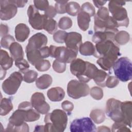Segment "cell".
I'll return each instance as SVG.
<instances>
[{"instance_id":"cell-23","label":"cell","mask_w":132,"mask_h":132,"mask_svg":"<svg viewBox=\"0 0 132 132\" xmlns=\"http://www.w3.org/2000/svg\"><path fill=\"white\" fill-rule=\"evenodd\" d=\"M115 32L111 31H96L95 32L92 36V41L95 44L106 41L111 40L114 41Z\"/></svg>"},{"instance_id":"cell-54","label":"cell","mask_w":132,"mask_h":132,"mask_svg":"<svg viewBox=\"0 0 132 132\" xmlns=\"http://www.w3.org/2000/svg\"><path fill=\"white\" fill-rule=\"evenodd\" d=\"M106 2H107L105 1H93V3L95 7L98 8L102 7L105 4Z\"/></svg>"},{"instance_id":"cell-40","label":"cell","mask_w":132,"mask_h":132,"mask_svg":"<svg viewBox=\"0 0 132 132\" xmlns=\"http://www.w3.org/2000/svg\"><path fill=\"white\" fill-rule=\"evenodd\" d=\"M15 65L19 69L20 72L23 73H24L26 71L28 70L30 67L28 62L24 59L15 61Z\"/></svg>"},{"instance_id":"cell-34","label":"cell","mask_w":132,"mask_h":132,"mask_svg":"<svg viewBox=\"0 0 132 132\" xmlns=\"http://www.w3.org/2000/svg\"><path fill=\"white\" fill-rule=\"evenodd\" d=\"M58 24L57 22L53 19H47L45 21L43 29L46 30L48 34H53L55 33L57 29Z\"/></svg>"},{"instance_id":"cell-19","label":"cell","mask_w":132,"mask_h":132,"mask_svg":"<svg viewBox=\"0 0 132 132\" xmlns=\"http://www.w3.org/2000/svg\"><path fill=\"white\" fill-rule=\"evenodd\" d=\"M121 110L122 115V122L130 128L131 127L132 102L125 101L121 103Z\"/></svg>"},{"instance_id":"cell-43","label":"cell","mask_w":132,"mask_h":132,"mask_svg":"<svg viewBox=\"0 0 132 132\" xmlns=\"http://www.w3.org/2000/svg\"><path fill=\"white\" fill-rule=\"evenodd\" d=\"M112 131H131L122 122H115L112 126Z\"/></svg>"},{"instance_id":"cell-15","label":"cell","mask_w":132,"mask_h":132,"mask_svg":"<svg viewBox=\"0 0 132 132\" xmlns=\"http://www.w3.org/2000/svg\"><path fill=\"white\" fill-rule=\"evenodd\" d=\"M30 103L34 109L41 114H47L50 110V106L45 101L44 95L42 93H34L31 97Z\"/></svg>"},{"instance_id":"cell-2","label":"cell","mask_w":132,"mask_h":132,"mask_svg":"<svg viewBox=\"0 0 132 132\" xmlns=\"http://www.w3.org/2000/svg\"><path fill=\"white\" fill-rule=\"evenodd\" d=\"M44 131L62 132L67 125L68 117L64 111L55 109L52 112L47 113L44 117Z\"/></svg>"},{"instance_id":"cell-28","label":"cell","mask_w":132,"mask_h":132,"mask_svg":"<svg viewBox=\"0 0 132 132\" xmlns=\"http://www.w3.org/2000/svg\"><path fill=\"white\" fill-rule=\"evenodd\" d=\"M79 53L84 56L93 55L95 52V46L90 41L82 43L79 48Z\"/></svg>"},{"instance_id":"cell-27","label":"cell","mask_w":132,"mask_h":132,"mask_svg":"<svg viewBox=\"0 0 132 132\" xmlns=\"http://www.w3.org/2000/svg\"><path fill=\"white\" fill-rule=\"evenodd\" d=\"M109 76V74L105 71L102 70L97 69L93 77V80L99 86L102 87H105V82Z\"/></svg>"},{"instance_id":"cell-55","label":"cell","mask_w":132,"mask_h":132,"mask_svg":"<svg viewBox=\"0 0 132 132\" xmlns=\"http://www.w3.org/2000/svg\"><path fill=\"white\" fill-rule=\"evenodd\" d=\"M97 131H110V129L109 127L105 126H101L98 127L97 128Z\"/></svg>"},{"instance_id":"cell-17","label":"cell","mask_w":132,"mask_h":132,"mask_svg":"<svg viewBox=\"0 0 132 132\" xmlns=\"http://www.w3.org/2000/svg\"><path fill=\"white\" fill-rule=\"evenodd\" d=\"M47 43V37L41 32H38L31 36L28 40L25 52L32 50H39L45 46Z\"/></svg>"},{"instance_id":"cell-22","label":"cell","mask_w":132,"mask_h":132,"mask_svg":"<svg viewBox=\"0 0 132 132\" xmlns=\"http://www.w3.org/2000/svg\"><path fill=\"white\" fill-rule=\"evenodd\" d=\"M91 21V16L87 13L80 10L77 14V23L80 29L85 31L89 27V23Z\"/></svg>"},{"instance_id":"cell-3","label":"cell","mask_w":132,"mask_h":132,"mask_svg":"<svg viewBox=\"0 0 132 132\" xmlns=\"http://www.w3.org/2000/svg\"><path fill=\"white\" fill-rule=\"evenodd\" d=\"M126 2L122 1H111L108 4L109 11L112 14V17L117 22L118 27L120 26L128 27L129 18L126 9L123 7Z\"/></svg>"},{"instance_id":"cell-20","label":"cell","mask_w":132,"mask_h":132,"mask_svg":"<svg viewBox=\"0 0 132 132\" xmlns=\"http://www.w3.org/2000/svg\"><path fill=\"white\" fill-rule=\"evenodd\" d=\"M15 37L19 42H23L28 37L30 33L29 28L24 23H19L15 27Z\"/></svg>"},{"instance_id":"cell-25","label":"cell","mask_w":132,"mask_h":132,"mask_svg":"<svg viewBox=\"0 0 132 132\" xmlns=\"http://www.w3.org/2000/svg\"><path fill=\"white\" fill-rule=\"evenodd\" d=\"M13 61V58L10 57L8 53L6 51L1 50L0 64L1 68L5 70L10 69L12 66Z\"/></svg>"},{"instance_id":"cell-29","label":"cell","mask_w":132,"mask_h":132,"mask_svg":"<svg viewBox=\"0 0 132 132\" xmlns=\"http://www.w3.org/2000/svg\"><path fill=\"white\" fill-rule=\"evenodd\" d=\"M13 109V105L10 98H2L1 100L0 114L5 116Z\"/></svg>"},{"instance_id":"cell-35","label":"cell","mask_w":132,"mask_h":132,"mask_svg":"<svg viewBox=\"0 0 132 132\" xmlns=\"http://www.w3.org/2000/svg\"><path fill=\"white\" fill-rule=\"evenodd\" d=\"M38 76V73L34 70H27L24 73L23 80L27 83H32L35 81Z\"/></svg>"},{"instance_id":"cell-37","label":"cell","mask_w":132,"mask_h":132,"mask_svg":"<svg viewBox=\"0 0 132 132\" xmlns=\"http://www.w3.org/2000/svg\"><path fill=\"white\" fill-rule=\"evenodd\" d=\"M91 96L96 100H101L104 95L103 90L98 87H93L90 90Z\"/></svg>"},{"instance_id":"cell-14","label":"cell","mask_w":132,"mask_h":132,"mask_svg":"<svg viewBox=\"0 0 132 132\" xmlns=\"http://www.w3.org/2000/svg\"><path fill=\"white\" fill-rule=\"evenodd\" d=\"M0 6V18L2 20H9L17 13V6L13 0H1Z\"/></svg>"},{"instance_id":"cell-5","label":"cell","mask_w":132,"mask_h":132,"mask_svg":"<svg viewBox=\"0 0 132 132\" xmlns=\"http://www.w3.org/2000/svg\"><path fill=\"white\" fill-rule=\"evenodd\" d=\"M70 69L71 73L80 81L86 83L91 80V68L89 62L79 58L75 59L71 62Z\"/></svg>"},{"instance_id":"cell-21","label":"cell","mask_w":132,"mask_h":132,"mask_svg":"<svg viewBox=\"0 0 132 132\" xmlns=\"http://www.w3.org/2000/svg\"><path fill=\"white\" fill-rule=\"evenodd\" d=\"M47 95L52 102H60L64 97L65 92L62 88L56 87L50 89L47 92Z\"/></svg>"},{"instance_id":"cell-32","label":"cell","mask_w":132,"mask_h":132,"mask_svg":"<svg viewBox=\"0 0 132 132\" xmlns=\"http://www.w3.org/2000/svg\"><path fill=\"white\" fill-rule=\"evenodd\" d=\"M26 53L28 61L34 66L40 61L44 59L41 57V55L39 52V50L30 51Z\"/></svg>"},{"instance_id":"cell-36","label":"cell","mask_w":132,"mask_h":132,"mask_svg":"<svg viewBox=\"0 0 132 132\" xmlns=\"http://www.w3.org/2000/svg\"><path fill=\"white\" fill-rule=\"evenodd\" d=\"M58 26L60 29H68L72 26V21L69 17L63 16L60 19Z\"/></svg>"},{"instance_id":"cell-11","label":"cell","mask_w":132,"mask_h":132,"mask_svg":"<svg viewBox=\"0 0 132 132\" xmlns=\"http://www.w3.org/2000/svg\"><path fill=\"white\" fill-rule=\"evenodd\" d=\"M118 24L111 16L106 20L99 19L96 15L94 17V30L96 31H111L118 32Z\"/></svg>"},{"instance_id":"cell-52","label":"cell","mask_w":132,"mask_h":132,"mask_svg":"<svg viewBox=\"0 0 132 132\" xmlns=\"http://www.w3.org/2000/svg\"><path fill=\"white\" fill-rule=\"evenodd\" d=\"M9 32V27L6 24H1V29H0V36L3 37L7 35Z\"/></svg>"},{"instance_id":"cell-24","label":"cell","mask_w":132,"mask_h":132,"mask_svg":"<svg viewBox=\"0 0 132 132\" xmlns=\"http://www.w3.org/2000/svg\"><path fill=\"white\" fill-rule=\"evenodd\" d=\"M9 49L11 56L14 61L23 59L24 52L23 48L19 43L14 42L11 44Z\"/></svg>"},{"instance_id":"cell-7","label":"cell","mask_w":132,"mask_h":132,"mask_svg":"<svg viewBox=\"0 0 132 132\" xmlns=\"http://www.w3.org/2000/svg\"><path fill=\"white\" fill-rule=\"evenodd\" d=\"M90 92L89 86L83 82L73 79L70 80L67 86V93L69 97L78 99L87 96Z\"/></svg>"},{"instance_id":"cell-31","label":"cell","mask_w":132,"mask_h":132,"mask_svg":"<svg viewBox=\"0 0 132 132\" xmlns=\"http://www.w3.org/2000/svg\"><path fill=\"white\" fill-rule=\"evenodd\" d=\"M90 117L96 124H101L105 120L104 112L100 109L92 110L90 113Z\"/></svg>"},{"instance_id":"cell-33","label":"cell","mask_w":132,"mask_h":132,"mask_svg":"<svg viewBox=\"0 0 132 132\" xmlns=\"http://www.w3.org/2000/svg\"><path fill=\"white\" fill-rule=\"evenodd\" d=\"M79 4L76 2H68L65 6V12L72 16H75L80 11Z\"/></svg>"},{"instance_id":"cell-13","label":"cell","mask_w":132,"mask_h":132,"mask_svg":"<svg viewBox=\"0 0 132 132\" xmlns=\"http://www.w3.org/2000/svg\"><path fill=\"white\" fill-rule=\"evenodd\" d=\"M120 47L113 40H107L97 43L95 45V52L93 56L96 58H101L109 53Z\"/></svg>"},{"instance_id":"cell-6","label":"cell","mask_w":132,"mask_h":132,"mask_svg":"<svg viewBox=\"0 0 132 132\" xmlns=\"http://www.w3.org/2000/svg\"><path fill=\"white\" fill-rule=\"evenodd\" d=\"M50 56L64 63H70L76 59L77 52L65 46H50Z\"/></svg>"},{"instance_id":"cell-51","label":"cell","mask_w":132,"mask_h":132,"mask_svg":"<svg viewBox=\"0 0 132 132\" xmlns=\"http://www.w3.org/2000/svg\"><path fill=\"white\" fill-rule=\"evenodd\" d=\"M40 53L41 55V57L43 59L47 58L48 57L50 56V47L45 46L39 50Z\"/></svg>"},{"instance_id":"cell-48","label":"cell","mask_w":132,"mask_h":132,"mask_svg":"<svg viewBox=\"0 0 132 132\" xmlns=\"http://www.w3.org/2000/svg\"><path fill=\"white\" fill-rule=\"evenodd\" d=\"M34 3L35 7L41 11H45L49 6L48 2L46 0L34 1Z\"/></svg>"},{"instance_id":"cell-39","label":"cell","mask_w":132,"mask_h":132,"mask_svg":"<svg viewBox=\"0 0 132 132\" xmlns=\"http://www.w3.org/2000/svg\"><path fill=\"white\" fill-rule=\"evenodd\" d=\"M80 10L87 13L91 17L95 15V8L89 2H86L84 3L80 8Z\"/></svg>"},{"instance_id":"cell-44","label":"cell","mask_w":132,"mask_h":132,"mask_svg":"<svg viewBox=\"0 0 132 132\" xmlns=\"http://www.w3.org/2000/svg\"><path fill=\"white\" fill-rule=\"evenodd\" d=\"M67 32L62 30H58L53 35L54 40L58 43H63L64 42L65 38L67 35Z\"/></svg>"},{"instance_id":"cell-49","label":"cell","mask_w":132,"mask_h":132,"mask_svg":"<svg viewBox=\"0 0 132 132\" xmlns=\"http://www.w3.org/2000/svg\"><path fill=\"white\" fill-rule=\"evenodd\" d=\"M61 107L69 115H70L73 110L74 105L72 102L69 101H64L61 103Z\"/></svg>"},{"instance_id":"cell-12","label":"cell","mask_w":132,"mask_h":132,"mask_svg":"<svg viewBox=\"0 0 132 132\" xmlns=\"http://www.w3.org/2000/svg\"><path fill=\"white\" fill-rule=\"evenodd\" d=\"M121 102L111 98L108 100L106 105V114L114 122H122V115L121 110Z\"/></svg>"},{"instance_id":"cell-16","label":"cell","mask_w":132,"mask_h":132,"mask_svg":"<svg viewBox=\"0 0 132 132\" xmlns=\"http://www.w3.org/2000/svg\"><path fill=\"white\" fill-rule=\"evenodd\" d=\"M120 50V48L114 50L107 55L99 58L96 61L97 64L102 69L109 71L110 73V70L113 67V64L118 59V57L121 55Z\"/></svg>"},{"instance_id":"cell-30","label":"cell","mask_w":132,"mask_h":132,"mask_svg":"<svg viewBox=\"0 0 132 132\" xmlns=\"http://www.w3.org/2000/svg\"><path fill=\"white\" fill-rule=\"evenodd\" d=\"M130 40V36L128 32L121 30L116 34L114 37V42L119 45H124Z\"/></svg>"},{"instance_id":"cell-18","label":"cell","mask_w":132,"mask_h":132,"mask_svg":"<svg viewBox=\"0 0 132 132\" xmlns=\"http://www.w3.org/2000/svg\"><path fill=\"white\" fill-rule=\"evenodd\" d=\"M64 43L67 47L78 52L82 44V36L81 34L77 32H68Z\"/></svg>"},{"instance_id":"cell-8","label":"cell","mask_w":132,"mask_h":132,"mask_svg":"<svg viewBox=\"0 0 132 132\" xmlns=\"http://www.w3.org/2000/svg\"><path fill=\"white\" fill-rule=\"evenodd\" d=\"M23 77L20 72H14L5 80L2 85L4 92L8 95H13L19 88Z\"/></svg>"},{"instance_id":"cell-50","label":"cell","mask_w":132,"mask_h":132,"mask_svg":"<svg viewBox=\"0 0 132 132\" xmlns=\"http://www.w3.org/2000/svg\"><path fill=\"white\" fill-rule=\"evenodd\" d=\"M57 14V12L55 7L53 6H49L44 11V15L47 19H52L55 17Z\"/></svg>"},{"instance_id":"cell-26","label":"cell","mask_w":132,"mask_h":132,"mask_svg":"<svg viewBox=\"0 0 132 132\" xmlns=\"http://www.w3.org/2000/svg\"><path fill=\"white\" fill-rule=\"evenodd\" d=\"M53 81L51 75L45 74H43L36 79V85L40 89H46L51 86Z\"/></svg>"},{"instance_id":"cell-46","label":"cell","mask_w":132,"mask_h":132,"mask_svg":"<svg viewBox=\"0 0 132 132\" xmlns=\"http://www.w3.org/2000/svg\"><path fill=\"white\" fill-rule=\"evenodd\" d=\"M95 15L99 19L103 20H106L109 16V10L106 7H102L98 9L97 13Z\"/></svg>"},{"instance_id":"cell-45","label":"cell","mask_w":132,"mask_h":132,"mask_svg":"<svg viewBox=\"0 0 132 132\" xmlns=\"http://www.w3.org/2000/svg\"><path fill=\"white\" fill-rule=\"evenodd\" d=\"M55 8L57 13L63 14L65 13V6L68 3V1H56Z\"/></svg>"},{"instance_id":"cell-9","label":"cell","mask_w":132,"mask_h":132,"mask_svg":"<svg viewBox=\"0 0 132 132\" xmlns=\"http://www.w3.org/2000/svg\"><path fill=\"white\" fill-rule=\"evenodd\" d=\"M28 22L31 26L36 30L43 29V26L47 17L44 14H41L34 5H30L27 9Z\"/></svg>"},{"instance_id":"cell-4","label":"cell","mask_w":132,"mask_h":132,"mask_svg":"<svg viewBox=\"0 0 132 132\" xmlns=\"http://www.w3.org/2000/svg\"><path fill=\"white\" fill-rule=\"evenodd\" d=\"M112 68L116 77L120 81L126 82L132 78V64L127 57L117 59Z\"/></svg>"},{"instance_id":"cell-57","label":"cell","mask_w":132,"mask_h":132,"mask_svg":"<svg viewBox=\"0 0 132 132\" xmlns=\"http://www.w3.org/2000/svg\"><path fill=\"white\" fill-rule=\"evenodd\" d=\"M1 79L2 80L4 78V77L6 76V70L3 69L1 67Z\"/></svg>"},{"instance_id":"cell-38","label":"cell","mask_w":132,"mask_h":132,"mask_svg":"<svg viewBox=\"0 0 132 132\" xmlns=\"http://www.w3.org/2000/svg\"><path fill=\"white\" fill-rule=\"evenodd\" d=\"M14 38L10 35H7L2 38L1 41V45L2 47L8 49L12 43L14 42Z\"/></svg>"},{"instance_id":"cell-47","label":"cell","mask_w":132,"mask_h":132,"mask_svg":"<svg viewBox=\"0 0 132 132\" xmlns=\"http://www.w3.org/2000/svg\"><path fill=\"white\" fill-rule=\"evenodd\" d=\"M119 83V80L115 76H109L105 82V86L109 88H113L116 87Z\"/></svg>"},{"instance_id":"cell-42","label":"cell","mask_w":132,"mask_h":132,"mask_svg":"<svg viewBox=\"0 0 132 132\" xmlns=\"http://www.w3.org/2000/svg\"><path fill=\"white\" fill-rule=\"evenodd\" d=\"M35 68L39 71L44 72L48 70L51 67V63L47 60L42 59L37 63L35 65Z\"/></svg>"},{"instance_id":"cell-10","label":"cell","mask_w":132,"mask_h":132,"mask_svg":"<svg viewBox=\"0 0 132 132\" xmlns=\"http://www.w3.org/2000/svg\"><path fill=\"white\" fill-rule=\"evenodd\" d=\"M72 132H92L96 131V128L91 119L84 117L73 120L70 127Z\"/></svg>"},{"instance_id":"cell-56","label":"cell","mask_w":132,"mask_h":132,"mask_svg":"<svg viewBox=\"0 0 132 132\" xmlns=\"http://www.w3.org/2000/svg\"><path fill=\"white\" fill-rule=\"evenodd\" d=\"M34 131H44V125H37L35 127Z\"/></svg>"},{"instance_id":"cell-53","label":"cell","mask_w":132,"mask_h":132,"mask_svg":"<svg viewBox=\"0 0 132 132\" xmlns=\"http://www.w3.org/2000/svg\"><path fill=\"white\" fill-rule=\"evenodd\" d=\"M14 3L17 6V7L22 8L25 6L26 3L28 2L27 1H18V0H13Z\"/></svg>"},{"instance_id":"cell-1","label":"cell","mask_w":132,"mask_h":132,"mask_svg":"<svg viewBox=\"0 0 132 132\" xmlns=\"http://www.w3.org/2000/svg\"><path fill=\"white\" fill-rule=\"evenodd\" d=\"M39 113L33 107L31 103L25 101L19 105L16 110L9 119V123L6 131L28 132L29 126L25 122H34L40 118Z\"/></svg>"},{"instance_id":"cell-41","label":"cell","mask_w":132,"mask_h":132,"mask_svg":"<svg viewBox=\"0 0 132 132\" xmlns=\"http://www.w3.org/2000/svg\"><path fill=\"white\" fill-rule=\"evenodd\" d=\"M53 68L54 70L59 73H63L66 69V63L55 59L53 63Z\"/></svg>"}]
</instances>
